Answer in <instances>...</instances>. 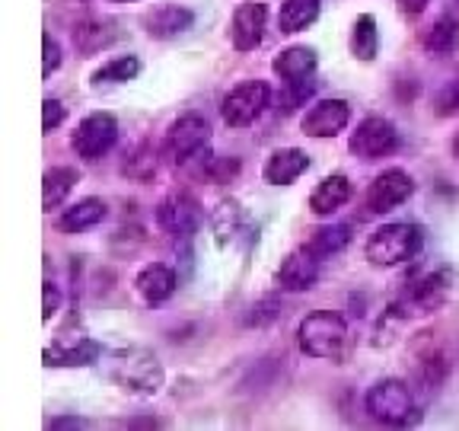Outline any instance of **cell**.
<instances>
[{
  "label": "cell",
  "mask_w": 459,
  "mask_h": 431,
  "mask_svg": "<svg viewBox=\"0 0 459 431\" xmlns=\"http://www.w3.org/2000/svg\"><path fill=\"white\" fill-rule=\"evenodd\" d=\"M201 221H204V211H201L198 198L192 192H169L163 201L157 205V227L163 230L169 240H192L201 230Z\"/></svg>",
  "instance_id": "8"
},
{
  "label": "cell",
  "mask_w": 459,
  "mask_h": 431,
  "mask_svg": "<svg viewBox=\"0 0 459 431\" xmlns=\"http://www.w3.org/2000/svg\"><path fill=\"white\" fill-rule=\"evenodd\" d=\"M395 4H399L402 16H421L424 10H428L430 0H395Z\"/></svg>",
  "instance_id": "39"
},
{
  "label": "cell",
  "mask_w": 459,
  "mask_h": 431,
  "mask_svg": "<svg viewBox=\"0 0 459 431\" xmlns=\"http://www.w3.org/2000/svg\"><path fill=\"white\" fill-rule=\"evenodd\" d=\"M319 20V0H284L278 10V29L284 36L303 32Z\"/></svg>",
  "instance_id": "26"
},
{
  "label": "cell",
  "mask_w": 459,
  "mask_h": 431,
  "mask_svg": "<svg viewBox=\"0 0 459 431\" xmlns=\"http://www.w3.org/2000/svg\"><path fill=\"white\" fill-rule=\"evenodd\" d=\"M77 182H80L77 166H51V170H45V176H42V208L45 211L61 208Z\"/></svg>",
  "instance_id": "25"
},
{
  "label": "cell",
  "mask_w": 459,
  "mask_h": 431,
  "mask_svg": "<svg viewBox=\"0 0 459 431\" xmlns=\"http://www.w3.org/2000/svg\"><path fill=\"white\" fill-rule=\"evenodd\" d=\"M272 106V86L265 80H243L223 96L221 115L230 128H249Z\"/></svg>",
  "instance_id": "7"
},
{
  "label": "cell",
  "mask_w": 459,
  "mask_h": 431,
  "mask_svg": "<svg viewBox=\"0 0 459 431\" xmlns=\"http://www.w3.org/2000/svg\"><path fill=\"white\" fill-rule=\"evenodd\" d=\"M281 316V303L274 297H265V301H258L249 307V316H246V326H268L274 323Z\"/></svg>",
  "instance_id": "34"
},
{
  "label": "cell",
  "mask_w": 459,
  "mask_h": 431,
  "mask_svg": "<svg viewBox=\"0 0 459 431\" xmlns=\"http://www.w3.org/2000/svg\"><path fill=\"white\" fill-rule=\"evenodd\" d=\"M208 221H211V233H214V243L221 246V250H227L230 243H237L239 233L249 230V224H246V211L237 198L217 201Z\"/></svg>",
  "instance_id": "22"
},
{
  "label": "cell",
  "mask_w": 459,
  "mask_h": 431,
  "mask_svg": "<svg viewBox=\"0 0 459 431\" xmlns=\"http://www.w3.org/2000/svg\"><path fill=\"white\" fill-rule=\"evenodd\" d=\"M364 412L377 425L386 428H409L418 425V406H415V390L402 377H383L364 393Z\"/></svg>",
  "instance_id": "3"
},
{
  "label": "cell",
  "mask_w": 459,
  "mask_h": 431,
  "mask_svg": "<svg viewBox=\"0 0 459 431\" xmlns=\"http://www.w3.org/2000/svg\"><path fill=\"white\" fill-rule=\"evenodd\" d=\"M106 355L102 342L90 336H57L51 345H45L42 365L45 367H90Z\"/></svg>",
  "instance_id": "13"
},
{
  "label": "cell",
  "mask_w": 459,
  "mask_h": 431,
  "mask_svg": "<svg viewBox=\"0 0 459 431\" xmlns=\"http://www.w3.org/2000/svg\"><path fill=\"white\" fill-rule=\"evenodd\" d=\"M411 195H415V180H411L405 170L393 166V170H383L380 176L367 186L364 205L370 215H389V211H395L399 205H405Z\"/></svg>",
  "instance_id": "11"
},
{
  "label": "cell",
  "mask_w": 459,
  "mask_h": 431,
  "mask_svg": "<svg viewBox=\"0 0 459 431\" xmlns=\"http://www.w3.org/2000/svg\"><path fill=\"white\" fill-rule=\"evenodd\" d=\"M201 180L214 182V186H223V182L237 180L239 176V160L237 157H211L204 154V166L198 170Z\"/></svg>",
  "instance_id": "31"
},
{
  "label": "cell",
  "mask_w": 459,
  "mask_h": 431,
  "mask_svg": "<svg viewBox=\"0 0 459 431\" xmlns=\"http://www.w3.org/2000/svg\"><path fill=\"white\" fill-rule=\"evenodd\" d=\"M61 301H65V297H61V287H57L55 281H45L42 285V307H45L42 320L45 323H51V320L61 313Z\"/></svg>",
  "instance_id": "37"
},
{
  "label": "cell",
  "mask_w": 459,
  "mask_h": 431,
  "mask_svg": "<svg viewBox=\"0 0 459 431\" xmlns=\"http://www.w3.org/2000/svg\"><path fill=\"white\" fill-rule=\"evenodd\" d=\"M106 377L118 390H125L128 396H137V400H151V396H157L166 383L163 361H160L151 348H141V345L108 352L106 355Z\"/></svg>",
  "instance_id": "1"
},
{
  "label": "cell",
  "mask_w": 459,
  "mask_h": 431,
  "mask_svg": "<svg viewBox=\"0 0 459 431\" xmlns=\"http://www.w3.org/2000/svg\"><path fill=\"white\" fill-rule=\"evenodd\" d=\"M195 26V13L188 7H179V4H163V7H153L151 13L143 16V32L151 39H176L182 32Z\"/></svg>",
  "instance_id": "19"
},
{
  "label": "cell",
  "mask_w": 459,
  "mask_h": 431,
  "mask_svg": "<svg viewBox=\"0 0 459 431\" xmlns=\"http://www.w3.org/2000/svg\"><path fill=\"white\" fill-rule=\"evenodd\" d=\"M134 291L147 307H160V303H166L179 291V275L166 262H147L134 275Z\"/></svg>",
  "instance_id": "16"
},
{
  "label": "cell",
  "mask_w": 459,
  "mask_h": 431,
  "mask_svg": "<svg viewBox=\"0 0 459 431\" xmlns=\"http://www.w3.org/2000/svg\"><path fill=\"white\" fill-rule=\"evenodd\" d=\"M83 418H77V416H51V418H45V428H83Z\"/></svg>",
  "instance_id": "38"
},
{
  "label": "cell",
  "mask_w": 459,
  "mask_h": 431,
  "mask_svg": "<svg viewBox=\"0 0 459 431\" xmlns=\"http://www.w3.org/2000/svg\"><path fill=\"white\" fill-rule=\"evenodd\" d=\"M42 77L48 80L51 74L57 71V67H61V61H65V57H61V45H57V39H51V32H45L42 36Z\"/></svg>",
  "instance_id": "36"
},
{
  "label": "cell",
  "mask_w": 459,
  "mask_h": 431,
  "mask_svg": "<svg viewBox=\"0 0 459 431\" xmlns=\"http://www.w3.org/2000/svg\"><path fill=\"white\" fill-rule=\"evenodd\" d=\"M351 122V106L344 100H319L303 112L300 119V131L307 137H338Z\"/></svg>",
  "instance_id": "14"
},
{
  "label": "cell",
  "mask_w": 459,
  "mask_h": 431,
  "mask_svg": "<svg viewBox=\"0 0 459 431\" xmlns=\"http://www.w3.org/2000/svg\"><path fill=\"white\" fill-rule=\"evenodd\" d=\"M456 285V272L450 266L434 268V272H421L402 285V291L389 303V313L395 320H418V316L437 313L453 295Z\"/></svg>",
  "instance_id": "2"
},
{
  "label": "cell",
  "mask_w": 459,
  "mask_h": 431,
  "mask_svg": "<svg viewBox=\"0 0 459 431\" xmlns=\"http://www.w3.org/2000/svg\"><path fill=\"white\" fill-rule=\"evenodd\" d=\"M319 67V55L309 45H290L272 61V71L281 77V84H303Z\"/></svg>",
  "instance_id": "23"
},
{
  "label": "cell",
  "mask_w": 459,
  "mask_h": 431,
  "mask_svg": "<svg viewBox=\"0 0 459 431\" xmlns=\"http://www.w3.org/2000/svg\"><path fill=\"white\" fill-rule=\"evenodd\" d=\"M402 147V135L389 119L383 115H367L364 122H358V128L351 131L348 137V151L360 160H383V157H393L395 151Z\"/></svg>",
  "instance_id": "9"
},
{
  "label": "cell",
  "mask_w": 459,
  "mask_h": 431,
  "mask_svg": "<svg viewBox=\"0 0 459 431\" xmlns=\"http://www.w3.org/2000/svg\"><path fill=\"white\" fill-rule=\"evenodd\" d=\"M309 170V154L303 147H278L262 166V180L268 186H294Z\"/></svg>",
  "instance_id": "17"
},
{
  "label": "cell",
  "mask_w": 459,
  "mask_h": 431,
  "mask_svg": "<svg viewBox=\"0 0 459 431\" xmlns=\"http://www.w3.org/2000/svg\"><path fill=\"white\" fill-rule=\"evenodd\" d=\"M211 151V125L204 115L186 112L166 128L163 135V157L172 166H188Z\"/></svg>",
  "instance_id": "6"
},
{
  "label": "cell",
  "mask_w": 459,
  "mask_h": 431,
  "mask_svg": "<svg viewBox=\"0 0 459 431\" xmlns=\"http://www.w3.org/2000/svg\"><path fill=\"white\" fill-rule=\"evenodd\" d=\"M118 22L106 20V16H86L74 26V48L80 51V57H93L102 48H108L112 42H118Z\"/></svg>",
  "instance_id": "20"
},
{
  "label": "cell",
  "mask_w": 459,
  "mask_h": 431,
  "mask_svg": "<svg viewBox=\"0 0 459 431\" xmlns=\"http://www.w3.org/2000/svg\"><path fill=\"white\" fill-rule=\"evenodd\" d=\"M300 352L319 361H342L348 348V323L332 310H313L297 326Z\"/></svg>",
  "instance_id": "5"
},
{
  "label": "cell",
  "mask_w": 459,
  "mask_h": 431,
  "mask_svg": "<svg viewBox=\"0 0 459 431\" xmlns=\"http://www.w3.org/2000/svg\"><path fill=\"white\" fill-rule=\"evenodd\" d=\"M108 4H134V0H108Z\"/></svg>",
  "instance_id": "41"
},
{
  "label": "cell",
  "mask_w": 459,
  "mask_h": 431,
  "mask_svg": "<svg viewBox=\"0 0 459 431\" xmlns=\"http://www.w3.org/2000/svg\"><path fill=\"white\" fill-rule=\"evenodd\" d=\"M67 119V109L61 100H55V96H45L42 100V131L45 135H51V131H57L61 125H65Z\"/></svg>",
  "instance_id": "35"
},
{
  "label": "cell",
  "mask_w": 459,
  "mask_h": 431,
  "mask_svg": "<svg viewBox=\"0 0 459 431\" xmlns=\"http://www.w3.org/2000/svg\"><path fill=\"white\" fill-rule=\"evenodd\" d=\"M421 250H424V230L409 221L383 224V227L373 230L364 243L367 262L377 268H393L402 266V262H411Z\"/></svg>",
  "instance_id": "4"
},
{
  "label": "cell",
  "mask_w": 459,
  "mask_h": 431,
  "mask_svg": "<svg viewBox=\"0 0 459 431\" xmlns=\"http://www.w3.org/2000/svg\"><path fill=\"white\" fill-rule=\"evenodd\" d=\"M118 144V122L112 112H90L71 135V147L83 163H96Z\"/></svg>",
  "instance_id": "10"
},
{
  "label": "cell",
  "mask_w": 459,
  "mask_h": 431,
  "mask_svg": "<svg viewBox=\"0 0 459 431\" xmlns=\"http://www.w3.org/2000/svg\"><path fill=\"white\" fill-rule=\"evenodd\" d=\"M265 22H268V10L265 4L258 0H246L233 10L230 16V42L237 51H255L265 39Z\"/></svg>",
  "instance_id": "15"
},
{
  "label": "cell",
  "mask_w": 459,
  "mask_h": 431,
  "mask_svg": "<svg viewBox=\"0 0 459 431\" xmlns=\"http://www.w3.org/2000/svg\"><path fill=\"white\" fill-rule=\"evenodd\" d=\"M313 90H316L313 77L303 80V84H284V93L278 96V109H284V112H290V109L303 106V102H307L309 96H313Z\"/></svg>",
  "instance_id": "33"
},
{
  "label": "cell",
  "mask_w": 459,
  "mask_h": 431,
  "mask_svg": "<svg viewBox=\"0 0 459 431\" xmlns=\"http://www.w3.org/2000/svg\"><path fill=\"white\" fill-rule=\"evenodd\" d=\"M157 151H153L151 144H134L131 151H125V160H122V176L134 182H151L157 176Z\"/></svg>",
  "instance_id": "30"
},
{
  "label": "cell",
  "mask_w": 459,
  "mask_h": 431,
  "mask_svg": "<svg viewBox=\"0 0 459 431\" xmlns=\"http://www.w3.org/2000/svg\"><path fill=\"white\" fill-rule=\"evenodd\" d=\"M354 189H351V180L344 176V172H332L325 176L319 186L309 192V215L313 217H332L338 208H344L348 201H351Z\"/></svg>",
  "instance_id": "18"
},
{
  "label": "cell",
  "mask_w": 459,
  "mask_h": 431,
  "mask_svg": "<svg viewBox=\"0 0 459 431\" xmlns=\"http://www.w3.org/2000/svg\"><path fill=\"white\" fill-rule=\"evenodd\" d=\"M434 112H437L440 119H453V115H459V77L446 80L437 93H434Z\"/></svg>",
  "instance_id": "32"
},
{
  "label": "cell",
  "mask_w": 459,
  "mask_h": 431,
  "mask_svg": "<svg viewBox=\"0 0 459 431\" xmlns=\"http://www.w3.org/2000/svg\"><path fill=\"white\" fill-rule=\"evenodd\" d=\"M453 160H456V163H459V135L453 137Z\"/></svg>",
  "instance_id": "40"
},
{
  "label": "cell",
  "mask_w": 459,
  "mask_h": 431,
  "mask_svg": "<svg viewBox=\"0 0 459 431\" xmlns=\"http://www.w3.org/2000/svg\"><path fill=\"white\" fill-rule=\"evenodd\" d=\"M319 268H323V259L303 243L284 256V262L274 272V285H278V291H287V295H303L319 281Z\"/></svg>",
  "instance_id": "12"
},
{
  "label": "cell",
  "mask_w": 459,
  "mask_h": 431,
  "mask_svg": "<svg viewBox=\"0 0 459 431\" xmlns=\"http://www.w3.org/2000/svg\"><path fill=\"white\" fill-rule=\"evenodd\" d=\"M351 55L358 61H373L380 55V29H377V16L373 13H360L351 26Z\"/></svg>",
  "instance_id": "28"
},
{
  "label": "cell",
  "mask_w": 459,
  "mask_h": 431,
  "mask_svg": "<svg viewBox=\"0 0 459 431\" xmlns=\"http://www.w3.org/2000/svg\"><path fill=\"white\" fill-rule=\"evenodd\" d=\"M418 42L428 55H453L459 48V20L453 13L437 16L430 26L421 29Z\"/></svg>",
  "instance_id": "24"
},
{
  "label": "cell",
  "mask_w": 459,
  "mask_h": 431,
  "mask_svg": "<svg viewBox=\"0 0 459 431\" xmlns=\"http://www.w3.org/2000/svg\"><path fill=\"white\" fill-rule=\"evenodd\" d=\"M141 74V57L137 55H118V57H108L106 65L96 67L93 77H90V86L100 90V86H118V84H128Z\"/></svg>",
  "instance_id": "27"
},
{
  "label": "cell",
  "mask_w": 459,
  "mask_h": 431,
  "mask_svg": "<svg viewBox=\"0 0 459 431\" xmlns=\"http://www.w3.org/2000/svg\"><path fill=\"white\" fill-rule=\"evenodd\" d=\"M106 217H108V205H106V201L96 198V195H86V198L74 201L71 208L61 211L55 224H57V230H61V233L74 237V233H83V230L100 227Z\"/></svg>",
  "instance_id": "21"
},
{
  "label": "cell",
  "mask_w": 459,
  "mask_h": 431,
  "mask_svg": "<svg viewBox=\"0 0 459 431\" xmlns=\"http://www.w3.org/2000/svg\"><path fill=\"white\" fill-rule=\"evenodd\" d=\"M351 237H354L351 224H325V227H319L313 237H309L307 246L325 262V259H332V256H338V252L348 250Z\"/></svg>",
  "instance_id": "29"
}]
</instances>
